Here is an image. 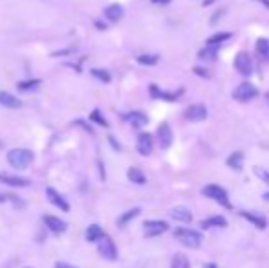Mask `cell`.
Returning a JSON list of instances; mask_svg holds the SVG:
<instances>
[{"mask_svg":"<svg viewBox=\"0 0 269 268\" xmlns=\"http://www.w3.org/2000/svg\"><path fill=\"white\" fill-rule=\"evenodd\" d=\"M35 155L29 151V149H24V147H17V149H11L7 151L6 155V160L7 163L13 167L15 171H24L28 169L31 162H33Z\"/></svg>","mask_w":269,"mask_h":268,"instance_id":"obj_1","label":"cell"},{"mask_svg":"<svg viewBox=\"0 0 269 268\" xmlns=\"http://www.w3.org/2000/svg\"><path fill=\"white\" fill-rule=\"evenodd\" d=\"M201 193H203V197L216 200V202H218L221 208H225V210H231V208H233L231 200H229L227 189L221 188V186H218V184H207V186L201 189Z\"/></svg>","mask_w":269,"mask_h":268,"instance_id":"obj_2","label":"cell"},{"mask_svg":"<svg viewBox=\"0 0 269 268\" xmlns=\"http://www.w3.org/2000/svg\"><path fill=\"white\" fill-rule=\"evenodd\" d=\"M174 237H176L181 244H185L187 248H193V250L200 248L201 241H203L201 233L196 232V230H191V228H178V230H174Z\"/></svg>","mask_w":269,"mask_h":268,"instance_id":"obj_3","label":"cell"},{"mask_svg":"<svg viewBox=\"0 0 269 268\" xmlns=\"http://www.w3.org/2000/svg\"><path fill=\"white\" fill-rule=\"evenodd\" d=\"M97 252H99L101 257L108 259V261H116L118 259V246H116V242L108 235H104L103 239L97 242Z\"/></svg>","mask_w":269,"mask_h":268,"instance_id":"obj_4","label":"cell"},{"mask_svg":"<svg viewBox=\"0 0 269 268\" xmlns=\"http://www.w3.org/2000/svg\"><path fill=\"white\" fill-rule=\"evenodd\" d=\"M258 96V88L253 83H242L236 86V90L233 92V98L240 103H247L251 99H255Z\"/></svg>","mask_w":269,"mask_h":268,"instance_id":"obj_5","label":"cell"},{"mask_svg":"<svg viewBox=\"0 0 269 268\" xmlns=\"http://www.w3.org/2000/svg\"><path fill=\"white\" fill-rule=\"evenodd\" d=\"M143 230H145V237H159L165 232H169V222L167 220H145L143 222Z\"/></svg>","mask_w":269,"mask_h":268,"instance_id":"obj_6","label":"cell"},{"mask_svg":"<svg viewBox=\"0 0 269 268\" xmlns=\"http://www.w3.org/2000/svg\"><path fill=\"white\" fill-rule=\"evenodd\" d=\"M156 138H158V143L161 149H169L172 145V140H174V134H172V129L171 125L163 121V123H159L158 131H156Z\"/></svg>","mask_w":269,"mask_h":268,"instance_id":"obj_7","label":"cell"},{"mask_svg":"<svg viewBox=\"0 0 269 268\" xmlns=\"http://www.w3.org/2000/svg\"><path fill=\"white\" fill-rule=\"evenodd\" d=\"M235 70L240 74V76H251L253 74V61H251V57L245 54V52H240V54H236L235 57Z\"/></svg>","mask_w":269,"mask_h":268,"instance_id":"obj_8","label":"cell"},{"mask_svg":"<svg viewBox=\"0 0 269 268\" xmlns=\"http://www.w3.org/2000/svg\"><path fill=\"white\" fill-rule=\"evenodd\" d=\"M0 184L9 186V188H29L31 180L21 175H11V173H0Z\"/></svg>","mask_w":269,"mask_h":268,"instance_id":"obj_9","label":"cell"},{"mask_svg":"<svg viewBox=\"0 0 269 268\" xmlns=\"http://www.w3.org/2000/svg\"><path fill=\"white\" fill-rule=\"evenodd\" d=\"M148 92H150V96L154 99H163V101L174 103V101H178V98L185 90H183V88H179V90H176V92H165V90H161L158 85H150L148 86Z\"/></svg>","mask_w":269,"mask_h":268,"instance_id":"obj_10","label":"cell"},{"mask_svg":"<svg viewBox=\"0 0 269 268\" xmlns=\"http://www.w3.org/2000/svg\"><path fill=\"white\" fill-rule=\"evenodd\" d=\"M46 198L49 200V204H53L55 208H59L61 212H70L68 200L62 197L55 188H46Z\"/></svg>","mask_w":269,"mask_h":268,"instance_id":"obj_11","label":"cell"},{"mask_svg":"<svg viewBox=\"0 0 269 268\" xmlns=\"http://www.w3.org/2000/svg\"><path fill=\"white\" fill-rule=\"evenodd\" d=\"M42 222H44V226L48 228L51 233H64L66 230H68V224L64 222L62 219H59V217H55V215H44L42 217Z\"/></svg>","mask_w":269,"mask_h":268,"instance_id":"obj_12","label":"cell"},{"mask_svg":"<svg viewBox=\"0 0 269 268\" xmlns=\"http://www.w3.org/2000/svg\"><path fill=\"white\" fill-rule=\"evenodd\" d=\"M185 120L189 121H203L207 118V107L203 103H196V105H191L185 110Z\"/></svg>","mask_w":269,"mask_h":268,"instance_id":"obj_13","label":"cell"},{"mask_svg":"<svg viewBox=\"0 0 269 268\" xmlns=\"http://www.w3.org/2000/svg\"><path fill=\"white\" fill-rule=\"evenodd\" d=\"M136 149H138V153L141 156H148L154 151V138H152V134L148 133H141L138 136V145H136Z\"/></svg>","mask_w":269,"mask_h":268,"instance_id":"obj_14","label":"cell"},{"mask_svg":"<svg viewBox=\"0 0 269 268\" xmlns=\"http://www.w3.org/2000/svg\"><path fill=\"white\" fill-rule=\"evenodd\" d=\"M124 121H128L134 129H141L145 127L147 123H148V116L145 112H139V110H134V112H128L123 116Z\"/></svg>","mask_w":269,"mask_h":268,"instance_id":"obj_15","label":"cell"},{"mask_svg":"<svg viewBox=\"0 0 269 268\" xmlns=\"http://www.w3.org/2000/svg\"><path fill=\"white\" fill-rule=\"evenodd\" d=\"M169 217L174 220H178V222H183V224L193 222V213H191V210L183 208V206H176V208H172V210L169 212Z\"/></svg>","mask_w":269,"mask_h":268,"instance_id":"obj_16","label":"cell"},{"mask_svg":"<svg viewBox=\"0 0 269 268\" xmlns=\"http://www.w3.org/2000/svg\"><path fill=\"white\" fill-rule=\"evenodd\" d=\"M104 19L108 22H119L121 19H123V15H124V9L121 4H110V6H106L104 7Z\"/></svg>","mask_w":269,"mask_h":268,"instance_id":"obj_17","label":"cell"},{"mask_svg":"<svg viewBox=\"0 0 269 268\" xmlns=\"http://www.w3.org/2000/svg\"><path fill=\"white\" fill-rule=\"evenodd\" d=\"M238 215H240L242 219H245V220H249L251 224H255L258 230H266L268 228V220L264 219L262 215H256V213H253V212H238Z\"/></svg>","mask_w":269,"mask_h":268,"instance_id":"obj_18","label":"cell"},{"mask_svg":"<svg viewBox=\"0 0 269 268\" xmlns=\"http://www.w3.org/2000/svg\"><path fill=\"white\" fill-rule=\"evenodd\" d=\"M0 105L6 108H21L22 101L19 98H15L13 94H9L6 90H0Z\"/></svg>","mask_w":269,"mask_h":268,"instance_id":"obj_19","label":"cell"},{"mask_svg":"<svg viewBox=\"0 0 269 268\" xmlns=\"http://www.w3.org/2000/svg\"><path fill=\"white\" fill-rule=\"evenodd\" d=\"M104 235H106V233H104V230L99 224H90L88 228H86V233H84V237H86L88 242H99Z\"/></svg>","mask_w":269,"mask_h":268,"instance_id":"obj_20","label":"cell"},{"mask_svg":"<svg viewBox=\"0 0 269 268\" xmlns=\"http://www.w3.org/2000/svg\"><path fill=\"white\" fill-rule=\"evenodd\" d=\"M200 226L203 230H209V228H225V226H227V219L221 217V215H213V217H209V219L201 220Z\"/></svg>","mask_w":269,"mask_h":268,"instance_id":"obj_21","label":"cell"},{"mask_svg":"<svg viewBox=\"0 0 269 268\" xmlns=\"http://www.w3.org/2000/svg\"><path fill=\"white\" fill-rule=\"evenodd\" d=\"M198 59L200 61H205V63H213L218 59V46H205V48H201L198 52Z\"/></svg>","mask_w":269,"mask_h":268,"instance_id":"obj_22","label":"cell"},{"mask_svg":"<svg viewBox=\"0 0 269 268\" xmlns=\"http://www.w3.org/2000/svg\"><path fill=\"white\" fill-rule=\"evenodd\" d=\"M227 167H231V169L235 171H242L244 169V153L242 151H235V153H231V155L227 156Z\"/></svg>","mask_w":269,"mask_h":268,"instance_id":"obj_23","label":"cell"},{"mask_svg":"<svg viewBox=\"0 0 269 268\" xmlns=\"http://www.w3.org/2000/svg\"><path fill=\"white\" fill-rule=\"evenodd\" d=\"M256 55L262 59L264 63H268L269 61V39L266 37H260V39H256Z\"/></svg>","mask_w":269,"mask_h":268,"instance_id":"obj_24","label":"cell"},{"mask_svg":"<svg viewBox=\"0 0 269 268\" xmlns=\"http://www.w3.org/2000/svg\"><path fill=\"white\" fill-rule=\"evenodd\" d=\"M139 213H141V208H132V210H128V212H124L123 215H119L118 226H119V228H124V226L128 224V222H132V220L136 219Z\"/></svg>","mask_w":269,"mask_h":268,"instance_id":"obj_25","label":"cell"},{"mask_svg":"<svg viewBox=\"0 0 269 268\" xmlns=\"http://www.w3.org/2000/svg\"><path fill=\"white\" fill-rule=\"evenodd\" d=\"M41 85H42V79L35 78V79H26V81H19V83H17V88L21 92H33Z\"/></svg>","mask_w":269,"mask_h":268,"instance_id":"obj_26","label":"cell"},{"mask_svg":"<svg viewBox=\"0 0 269 268\" xmlns=\"http://www.w3.org/2000/svg\"><path fill=\"white\" fill-rule=\"evenodd\" d=\"M231 37H233V33H231V31H218V33H214V35L209 37L207 44H209V46H220L221 43L229 41Z\"/></svg>","mask_w":269,"mask_h":268,"instance_id":"obj_27","label":"cell"},{"mask_svg":"<svg viewBox=\"0 0 269 268\" xmlns=\"http://www.w3.org/2000/svg\"><path fill=\"white\" fill-rule=\"evenodd\" d=\"M126 177H128V180L134 184H139V186H143V184L147 182V177L145 173L141 169H138V167H130V169L126 171Z\"/></svg>","mask_w":269,"mask_h":268,"instance_id":"obj_28","label":"cell"},{"mask_svg":"<svg viewBox=\"0 0 269 268\" xmlns=\"http://www.w3.org/2000/svg\"><path fill=\"white\" fill-rule=\"evenodd\" d=\"M88 120H90V121H94V123H97V125H101V127H104V129L110 127V123L106 121V118H104L103 112H101L99 108H94V110L90 112Z\"/></svg>","mask_w":269,"mask_h":268,"instance_id":"obj_29","label":"cell"},{"mask_svg":"<svg viewBox=\"0 0 269 268\" xmlns=\"http://www.w3.org/2000/svg\"><path fill=\"white\" fill-rule=\"evenodd\" d=\"M90 74H92L97 81H101V83H110L112 81V74L108 70H104V68H92Z\"/></svg>","mask_w":269,"mask_h":268,"instance_id":"obj_30","label":"cell"},{"mask_svg":"<svg viewBox=\"0 0 269 268\" xmlns=\"http://www.w3.org/2000/svg\"><path fill=\"white\" fill-rule=\"evenodd\" d=\"M171 268H191V261L189 257L183 254H174L172 263H171Z\"/></svg>","mask_w":269,"mask_h":268,"instance_id":"obj_31","label":"cell"},{"mask_svg":"<svg viewBox=\"0 0 269 268\" xmlns=\"http://www.w3.org/2000/svg\"><path fill=\"white\" fill-rule=\"evenodd\" d=\"M139 64H145V66H154V64L159 63V55L156 54H143V55L138 57Z\"/></svg>","mask_w":269,"mask_h":268,"instance_id":"obj_32","label":"cell"},{"mask_svg":"<svg viewBox=\"0 0 269 268\" xmlns=\"http://www.w3.org/2000/svg\"><path fill=\"white\" fill-rule=\"evenodd\" d=\"M253 171H255V175H256L258 178H260L262 182H266V184L269 186V171H266L264 167H258V165H256V167H255Z\"/></svg>","mask_w":269,"mask_h":268,"instance_id":"obj_33","label":"cell"},{"mask_svg":"<svg viewBox=\"0 0 269 268\" xmlns=\"http://www.w3.org/2000/svg\"><path fill=\"white\" fill-rule=\"evenodd\" d=\"M73 125H75V127H81V129L84 131V133L94 134V127H92L90 123H86L84 120H75V121H73Z\"/></svg>","mask_w":269,"mask_h":268,"instance_id":"obj_34","label":"cell"},{"mask_svg":"<svg viewBox=\"0 0 269 268\" xmlns=\"http://www.w3.org/2000/svg\"><path fill=\"white\" fill-rule=\"evenodd\" d=\"M7 195V200H11L15 204V208H24V200H22L21 197H17L15 193H6Z\"/></svg>","mask_w":269,"mask_h":268,"instance_id":"obj_35","label":"cell"},{"mask_svg":"<svg viewBox=\"0 0 269 268\" xmlns=\"http://www.w3.org/2000/svg\"><path fill=\"white\" fill-rule=\"evenodd\" d=\"M75 46H70V48H64V50H59V52H53L51 57H59V55H70V54H73L75 52Z\"/></svg>","mask_w":269,"mask_h":268,"instance_id":"obj_36","label":"cell"},{"mask_svg":"<svg viewBox=\"0 0 269 268\" xmlns=\"http://www.w3.org/2000/svg\"><path fill=\"white\" fill-rule=\"evenodd\" d=\"M108 143L112 145V149H114V151H121V143H119V141L116 140L114 136H108Z\"/></svg>","mask_w":269,"mask_h":268,"instance_id":"obj_37","label":"cell"},{"mask_svg":"<svg viewBox=\"0 0 269 268\" xmlns=\"http://www.w3.org/2000/svg\"><path fill=\"white\" fill-rule=\"evenodd\" d=\"M194 74L196 76H201V78H209V72L205 68H200V66H194Z\"/></svg>","mask_w":269,"mask_h":268,"instance_id":"obj_38","label":"cell"},{"mask_svg":"<svg viewBox=\"0 0 269 268\" xmlns=\"http://www.w3.org/2000/svg\"><path fill=\"white\" fill-rule=\"evenodd\" d=\"M53 268H77V267L70 265V263H64V261H57L55 267H53Z\"/></svg>","mask_w":269,"mask_h":268,"instance_id":"obj_39","label":"cell"},{"mask_svg":"<svg viewBox=\"0 0 269 268\" xmlns=\"http://www.w3.org/2000/svg\"><path fill=\"white\" fill-rule=\"evenodd\" d=\"M152 4H156V6H167V4H171V0H150Z\"/></svg>","mask_w":269,"mask_h":268,"instance_id":"obj_40","label":"cell"},{"mask_svg":"<svg viewBox=\"0 0 269 268\" xmlns=\"http://www.w3.org/2000/svg\"><path fill=\"white\" fill-rule=\"evenodd\" d=\"M96 26H97V29H99V31H104V29L108 28V26H106L104 22H101V21H96Z\"/></svg>","mask_w":269,"mask_h":268,"instance_id":"obj_41","label":"cell"},{"mask_svg":"<svg viewBox=\"0 0 269 268\" xmlns=\"http://www.w3.org/2000/svg\"><path fill=\"white\" fill-rule=\"evenodd\" d=\"M4 202H7V195L0 193V204H4Z\"/></svg>","mask_w":269,"mask_h":268,"instance_id":"obj_42","label":"cell"},{"mask_svg":"<svg viewBox=\"0 0 269 268\" xmlns=\"http://www.w3.org/2000/svg\"><path fill=\"white\" fill-rule=\"evenodd\" d=\"M203 268H218V267H216L214 263H205V265H203Z\"/></svg>","mask_w":269,"mask_h":268,"instance_id":"obj_43","label":"cell"},{"mask_svg":"<svg viewBox=\"0 0 269 268\" xmlns=\"http://www.w3.org/2000/svg\"><path fill=\"white\" fill-rule=\"evenodd\" d=\"M256 2H260V4H264V6L269 9V0H256Z\"/></svg>","mask_w":269,"mask_h":268,"instance_id":"obj_44","label":"cell"},{"mask_svg":"<svg viewBox=\"0 0 269 268\" xmlns=\"http://www.w3.org/2000/svg\"><path fill=\"white\" fill-rule=\"evenodd\" d=\"M211 4H214V0H203V6H211Z\"/></svg>","mask_w":269,"mask_h":268,"instance_id":"obj_45","label":"cell"},{"mask_svg":"<svg viewBox=\"0 0 269 268\" xmlns=\"http://www.w3.org/2000/svg\"><path fill=\"white\" fill-rule=\"evenodd\" d=\"M264 200H268V202H269V191H268V193H264Z\"/></svg>","mask_w":269,"mask_h":268,"instance_id":"obj_46","label":"cell"},{"mask_svg":"<svg viewBox=\"0 0 269 268\" xmlns=\"http://www.w3.org/2000/svg\"><path fill=\"white\" fill-rule=\"evenodd\" d=\"M266 101H268V105H269V92H266Z\"/></svg>","mask_w":269,"mask_h":268,"instance_id":"obj_47","label":"cell"},{"mask_svg":"<svg viewBox=\"0 0 269 268\" xmlns=\"http://www.w3.org/2000/svg\"><path fill=\"white\" fill-rule=\"evenodd\" d=\"M0 149H2V141H0Z\"/></svg>","mask_w":269,"mask_h":268,"instance_id":"obj_48","label":"cell"}]
</instances>
